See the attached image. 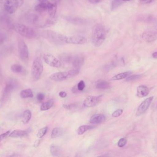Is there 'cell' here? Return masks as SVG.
<instances>
[{"label": "cell", "mask_w": 157, "mask_h": 157, "mask_svg": "<svg viewBox=\"0 0 157 157\" xmlns=\"http://www.w3.org/2000/svg\"><path fill=\"white\" fill-rule=\"evenodd\" d=\"M73 57V56H72V55L64 53V54L62 55L60 58L62 61L63 62L70 63L72 62Z\"/></svg>", "instance_id": "cell-28"}, {"label": "cell", "mask_w": 157, "mask_h": 157, "mask_svg": "<svg viewBox=\"0 0 157 157\" xmlns=\"http://www.w3.org/2000/svg\"><path fill=\"white\" fill-rule=\"evenodd\" d=\"M142 38L146 41L152 42L157 39V32L153 31H146L143 33Z\"/></svg>", "instance_id": "cell-12"}, {"label": "cell", "mask_w": 157, "mask_h": 157, "mask_svg": "<svg viewBox=\"0 0 157 157\" xmlns=\"http://www.w3.org/2000/svg\"><path fill=\"white\" fill-rule=\"evenodd\" d=\"M16 85L17 83L14 80H9L6 83L1 98V100L2 102H4L8 99Z\"/></svg>", "instance_id": "cell-8"}, {"label": "cell", "mask_w": 157, "mask_h": 157, "mask_svg": "<svg viewBox=\"0 0 157 157\" xmlns=\"http://www.w3.org/2000/svg\"><path fill=\"white\" fill-rule=\"evenodd\" d=\"M20 96L23 99L32 98L33 97V93L31 89L28 88L21 91L20 93Z\"/></svg>", "instance_id": "cell-22"}, {"label": "cell", "mask_w": 157, "mask_h": 157, "mask_svg": "<svg viewBox=\"0 0 157 157\" xmlns=\"http://www.w3.org/2000/svg\"><path fill=\"white\" fill-rule=\"evenodd\" d=\"M17 47L18 55L20 60L24 62H27L29 58L28 48L25 42L22 39L18 40Z\"/></svg>", "instance_id": "cell-6"}, {"label": "cell", "mask_w": 157, "mask_h": 157, "mask_svg": "<svg viewBox=\"0 0 157 157\" xmlns=\"http://www.w3.org/2000/svg\"><path fill=\"white\" fill-rule=\"evenodd\" d=\"M59 39L60 41L67 44L82 45L86 43V39L81 35H75L72 36H65L59 34Z\"/></svg>", "instance_id": "cell-5"}, {"label": "cell", "mask_w": 157, "mask_h": 157, "mask_svg": "<svg viewBox=\"0 0 157 157\" xmlns=\"http://www.w3.org/2000/svg\"><path fill=\"white\" fill-rule=\"evenodd\" d=\"M78 90V88H77V86H76L74 87L72 89V91L73 93H76Z\"/></svg>", "instance_id": "cell-43"}, {"label": "cell", "mask_w": 157, "mask_h": 157, "mask_svg": "<svg viewBox=\"0 0 157 157\" xmlns=\"http://www.w3.org/2000/svg\"><path fill=\"white\" fill-rule=\"evenodd\" d=\"M10 133V131H8L0 135V143L6 138L7 137Z\"/></svg>", "instance_id": "cell-35"}, {"label": "cell", "mask_w": 157, "mask_h": 157, "mask_svg": "<svg viewBox=\"0 0 157 157\" xmlns=\"http://www.w3.org/2000/svg\"><path fill=\"white\" fill-rule=\"evenodd\" d=\"M59 96L62 98H65L67 96V93L64 91H61L59 93Z\"/></svg>", "instance_id": "cell-40"}, {"label": "cell", "mask_w": 157, "mask_h": 157, "mask_svg": "<svg viewBox=\"0 0 157 157\" xmlns=\"http://www.w3.org/2000/svg\"><path fill=\"white\" fill-rule=\"evenodd\" d=\"M121 1H124V2H128V1H131V0H121Z\"/></svg>", "instance_id": "cell-46"}, {"label": "cell", "mask_w": 157, "mask_h": 157, "mask_svg": "<svg viewBox=\"0 0 157 157\" xmlns=\"http://www.w3.org/2000/svg\"><path fill=\"white\" fill-rule=\"evenodd\" d=\"M140 75H135L130 76L126 78V81L129 82V81H133V80H136L140 77Z\"/></svg>", "instance_id": "cell-34"}, {"label": "cell", "mask_w": 157, "mask_h": 157, "mask_svg": "<svg viewBox=\"0 0 157 157\" xmlns=\"http://www.w3.org/2000/svg\"><path fill=\"white\" fill-rule=\"evenodd\" d=\"M28 135L27 131L24 130H16L10 133L9 137L12 138H21L25 137Z\"/></svg>", "instance_id": "cell-17"}, {"label": "cell", "mask_w": 157, "mask_h": 157, "mask_svg": "<svg viewBox=\"0 0 157 157\" xmlns=\"http://www.w3.org/2000/svg\"><path fill=\"white\" fill-rule=\"evenodd\" d=\"M43 71L42 60L40 57H36L33 61L31 68V75L34 81H37L40 78Z\"/></svg>", "instance_id": "cell-4"}, {"label": "cell", "mask_w": 157, "mask_h": 157, "mask_svg": "<svg viewBox=\"0 0 157 157\" xmlns=\"http://www.w3.org/2000/svg\"><path fill=\"white\" fill-rule=\"evenodd\" d=\"M63 133V130L61 128H55L52 130L51 133V138L52 139H55L59 136H61Z\"/></svg>", "instance_id": "cell-23"}, {"label": "cell", "mask_w": 157, "mask_h": 157, "mask_svg": "<svg viewBox=\"0 0 157 157\" xmlns=\"http://www.w3.org/2000/svg\"><path fill=\"white\" fill-rule=\"evenodd\" d=\"M40 140H37L35 142V143H34V146L35 147H37L39 145L40 143Z\"/></svg>", "instance_id": "cell-42"}, {"label": "cell", "mask_w": 157, "mask_h": 157, "mask_svg": "<svg viewBox=\"0 0 157 157\" xmlns=\"http://www.w3.org/2000/svg\"><path fill=\"white\" fill-rule=\"evenodd\" d=\"M79 72L78 69H75L66 72L55 73L50 76V79L52 81L60 82L76 76L79 73Z\"/></svg>", "instance_id": "cell-3"}, {"label": "cell", "mask_w": 157, "mask_h": 157, "mask_svg": "<svg viewBox=\"0 0 157 157\" xmlns=\"http://www.w3.org/2000/svg\"><path fill=\"white\" fill-rule=\"evenodd\" d=\"M77 86V88H78V89L79 91H82L85 88V87H86L85 82L81 80L78 83Z\"/></svg>", "instance_id": "cell-33"}, {"label": "cell", "mask_w": 157, "mask_h": 157, "mask_svg": "<svg viewBox=\"0 0 157 157\" xmlns=\"http://www.w3.org/2000/svg\"></svg>", "instance_id": "cell-47"}, {"label": "cell", "mask_w": 157, "mask_h": 157, "mask_svg": "<svg viewBox=\"0 0 157 157\" xmlns=\"http://www.w3.org/2000/svg\"><path fill=\"white\" fill-rule=\"evenodd\" d=\"M155 0H139L140 2L143 4H147L155 2Z\"/></svg>", "instance_id": "cell-38"}, {"label": "cell", "mask_w": 157, "mask_h": 157, "mask_svg": "<svg viewBox=\"0 0 157 157\" xmlns=\"http://www.w3.org/2000/svg\"><path fill=\"white\" fill-rule=\"evenodd\" d=\"M37 1H38L39 2H46V1H47V0H37Z\"/></svg>", "instance_id": "cell-45"}, {"label": "cell", "mask_w": 157, "mask_h": 157, "mask_svg": "<svg viewBox=\"0 0 157 157\" xmlns=\"http://www.w3.org/2000/svg\"><path fill=\"white\" fill-rule=\"evenodd\" d=\"M13 29L16 32L27 38H33L36 36V32L34 29L23 24H13Z\"/></svg>", "instance_id": "cell-2"}, {"label": "cell", "mask_w": 157, "mask_h": 157, "mask_svg": "<svg viewBox=\"0 0 157 157\" xmlns=\"http://www.w3.org/2000/svg\"><path fill=\"white\" fill-rule=\"evenodd\" d=\"M152 56H153V58H155V59H157V52L154 53L152 54Z\"/></svg>", "instance_id": "cell-44"}, {"label": "cell", "mask_w": 157, "mask_h": 157, "mask_svg": "<svg viewBox=\"0 0 157 157\" xmlns=\"http://www.w3.org/2000/svg\"><path fill=\"white\" fill-rule=\"evenodd\" d=\"M154 97L151 96L145 100L138 107L137 109V112H136V115L137 116H140L142 115L143 113H144L147 109L149 108L150 105H151L152 101H153Z\"/></svg>", "instance_id": "cell-11"}, {"label": "cell", "mask_w": 157, "mask_h": 157, "mask_svg": "<svg viewBox=\"0 0 157 157\" xmlns=\"http://www.w3.org/2000/svg\"><path fill=\"white\" fill-rule=\"evenodd\" d=\"M90 2L92 4H97L101 0H89Z\"/></svg>", "instance_id": "cell-41"}, {"label": "cell", "mask_w": 157, "mask_h": 157, "mask_svg": "<svg viewBox=\"0 0 157 157\" xmlns=\"http://www.w3.org/2000/svg\"><path fill=\"white\" fill-rule=\"evenodd\" d=\"M94 127V126H91V125H82L79 127L77 130V134L79 135H81L85 133L87 131L93 129Z\"/></svg>", "instance_id": "cell-24"}, {"label": "cell", "mask_w": 157, "mask_h": 157, "mask_svg": "<svg viewBox=\"0 0 157 157\" xmlns=\"http://www.w3.org/2000/svg\"><path fill=\"white\" fill-rule=\"evenodd\" d=\"M11 70L15 73H20L24 71V68L20 65L14 64L11 66Z\"/></svg>", "instance_id": "cell-27"}, {"label": "cell", "mask_w": 157, "mask_h": 157, "mask_svg": "<svg viewBox=\"0 0 157 157\" xmlns=\"http://www.w3.org/2000/svg\"><path fill=\"white\" fill-rule=\"evenodd\" d=\"M127 143V140L125 138H121L118 143V146L120 147H123Z\"/></svg>", "instance_id": "cell-30"}, {"label": "cell", "mask_w": 157, "mask_h": 157, "mask_svg": "<svg viewBox=\"0 0 157 157\" xmlns=\"http://www.w3.org/2000/svg\"><path fill=\"white\" fill-rule=\"evenodd\" d=\"M57 4L56 2H50L48 8V12L51 18H54L57 13Z\"/></svg>", "instance_id": "cell-18"}, {"label": "cell", "mask_w": 157, "mask_h": 157, "mask_svg": "<svg viewBox=\"0 0 157 157\" xmlns=\"http://www.w3.org/2000/svg\"><path fill=\"white\" fill-rule=\"evenodd\" d=\"M36 98L39 101H41L45 98V95L42 93H39L37 95Z\"/></svg>", "instance_id": "cell-36"}, {"label": "cell", "mask_w": 157, "mask_h": 157, "mask_svg": "<svg viewBox=\"0 0 157 157\" xmlns=\"http://www.w3.org/2000/svg\"><path fill=\"white\" fill-rule=\"evenodd\" d=\"M43 59L46 63L52 67L59 68L62 66L60 61L51 53H45L43 55Z\"/></svg>", "instance_id": "cell-9"}, {"label": "cell", "mask_w": 157, "mask_h": 157, "mask_svg": "<svg viewBox=\"0 0 157 157\" xmlns=\"http://www.w3.org/2000/svg\"><path fill=\"white\" fill-rule=\"evenodd\" d=\"M102 96H89L84 100L83 104L85 107L87 108L95 107L98 105L102 99Z\"/></svg>", "instance_id": "cell-10"}, {"label": "cell", "mask_w": 157, "mask_h": 157, "mask_svg": "<svg viewBox=\"0 0 157 157\" xmlns=\"http://www.w3.org/2000/svg\"><path fill=\"white\" fill-rule=\"evenodd\" d=\"M107 37V30L102 24H97L93 27L92 42L95 47H99L105 41Z\"/></svg>", "instance_id": "cell-1"}, {"label": "cell", "mask_w": 157, "mask_h": 157, "mask_svg": "<svg viewBox=\"0 0 157 157\" xmlns=\"http://www.w3.org/2000/svg\"><path fill=\"white\" fill-rule=\"evenodd\" d=\"M123 112V111L122 109H117V110L114 111V112L113 113L112 116L113 117H118L121 116V115H122Z\"/></svg>", "instance_id": "cell-31"}, {"label": "cell", "mask_w": 157, "mask_h": 157, "mask_svg": "<svg viewBox=\"0 0 157 157\" xmlns=\"http://www.w3.org/2000/svg\"><path fill=\"white\" fill-rule=\"evenodd\" d=\"M50 151L52 155L55 156H60L62 154V150L60 147L54 144L51 146Z\"/></svg>", "instance_id": "cell-21"}, {"label": "cell", "mask_w": 157, "mask_h": 157, "mask_svg": "<svg viewBox=\"0 0 157 157\" xmlns=\"http://www.w3.org/2000/svg\"><path fill=\"white\" fill-rule=\"evenodd\" d=\"M105 120L106 116L104 114H96L91 117L90 120V122L93 124H98L103 122Z\"/></svg>", "instance_id": "cell-14"}, {"label": "cell", "mask_w": 157, "mask_h": 157, "mask_svg": "<svg viewBox=\"0 0 157 157\" xmlns=\"http://www.w3.org/2000/svg\"><path fill=\"white\" fill-rule=\"evenodd\" d=\"M0 5L6 13L10 14L15 13L18 8L14 0H0Z\"/></svg>", "instance_id": "cell-7"}, {"label": "cell", "mask_w": 157, "mask_h": 157, "mask_svg": "<svg viewBox=\"0 0 157 157\" xmlns=\"http://www.w3.org/2000/svg\"><path fill=\"white\" fill-rule=\"evenodd\" d=\"M96 87L98 89H109L110 88V85L109 83H108L107 81L99 80L96 83Z\"/></svg>", "instance_id": "cell-19"}, {"label": "cell", "mask_w": 157, "mask_h": 157, "mask_svg": "<svg viewBox=\"0 0 157 157\" xmlns=\"http://www.w3.org/2000/svg\"><path fill=\"white\" fill-rule=\"evenodd\" d=\"M50 2L46 1V2H41L35 6V9L36 12L39 13H43L48 11V8Z\"/></svg>", "instance_id": "cell-16"}, {"label": "cell", "mask_w": 157, "mask_h": 157, "mask_svg": "<svg viewBox=\"0 0 157 157\" xmlns=\"http://www.w3.org/2000/svg\"><path fill=\"white\" fill-rule=\"evenodd\" d=\"M32 116L31 112L29 110H26L24 112L22 117V122L24 124H27L29 122Z\"/></svg>", "instance_id": "cell-20"}, {"label": "cell", "mask_w": 157, "mask_h": 157, "mask_svg": "<svg viewBox=\"0 0 157 157\" xmlns=\"http://www.w3.org/2000/svg\"><path fill=\"white\" fill-rule=\"evenodd\" d=\"M131 73V72H127L118 74L113 76V77L111 78V80L115 81V80H121V79H124V78H126V77L129 76V75Z\"/></svg>", "instance_id": "cell-26"}, {"label": "cell", "mask_w": 157, "mask_h": 157, "mask_svg": "<svg viewBox=\"0 0 157 157\" xmlns=\"http://www.w3.org/2000/svg\"><path fill=\"white\" fill-rule=\"evenodd\" d=\"M149 93L148 88L145 86L141 85L137 88V96L139 98L144 97L147 96Z\"/></svg>", "instance_id": "cell-15"}, {"label": "cell", "mask_w": 157, "mask_h": 157, "mask_svg": "<svg viewBox=\"0 0 157 157\" xmlns=\"http://www.w3.org/2000/svg\"><path fill=\"white\" fill-rule=\"evenodd\" d=\"M54 102V100L53 99H51L48 100L45 103H43L40 107V110L41 111H46L49 109L53 106Z\"/></svg>", "instance_id": "cell-25"}, {"label": "cell", "mask_w": 157, "mask_h": 157, "mask_svg": "<svg viewBox=\"0 0 157 157\" xmlns=\"http://www.w3.org/2000/svg\"><path fill=\"white\" fill-rule=\"evenodd\" d=\"M14 2H15L16 4L17 5L18 7H20L23 5V3L24 2L25 0H14Z\"/></svg>", "instance_id": "cell-39"}, {"label": "cell", "mask_w": 157, "mask_h": 157, "mask_svg": "<svg viewBox=\"0 0 157 157\" xmlns=\"http://www.w3.org/2000/svg\"><path fill=\"white\" fill-rule=\"evenodd\" d=\"M84 58L82 55H77L73 57L72 63L75 69H79L84 64Z\"/></svg>", "instance_id": "cell-13"}, {"label": "cell", "mask_w": 157, "mask_h": 157, "mask_svg": "<svg viewBox=\"0 0 157 157\" xmlns=\"http://www.w3.org/2000/svg\"><path fill=\"white\" fill-rule=\"evenodd\" d=\"M48 129V126H46V127H44L40 130L37 134V137L40 139L42 138L47 133Z\"/></svg>", "instance_id": "cell-29"}, {"label": "cell", "mask_w": 157, "mask_h": 157, "mask_svg": "<svg viewBox=\"0 0 157 157\" xmlns=\"http://www.w3.org/2000/svg\"><path fill=\"white\" fill-rule=\"evenodd\" d=\"M121 4V0H113L112 5V10L117 8Z\"/></svg>", "instance_id": "cell-32"}, {"label": "cell", "mask_w": 157, "mask_h": 157, "mask_svg": "<svg viewBox=\"0 0 157 157\" xmlns=\"http://www.w3.org/2000/svg\"><path fill=\"white\" fill-rule=\"evenodd\" d=\"M6 36L3 33L0 32V45L2 44L5 40Z\"/></svg>", "instance_id": "cell-37"}]
</instances>
